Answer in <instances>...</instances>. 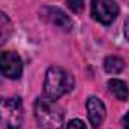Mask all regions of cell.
I'll return each instance as SVG.
<instances>
[{"label": "cell", "mask_w": 129, "mask_h": 129, "mask_svg": "<svg viewBox=\"0 0 129 129\" xmlns=\"http://www.w3.org/2000/svg\"><path fill=\"white\" fill-rule=\"evenodd\" d=\"M74 87V78L69 72L59 66L47 69L44 81V96L50 101H56Z\"/></svg>", "instance_id": "cell-1"}, {"label": "cell", "mask_w": 129, "mask_h": 129, "mask_svg": "<svg viewBox=\"0 0 129 129\" xmlns=\"http://www.w3.org/2000/svg\"><path fill=\"white\" fill-rule=\"evenodd\" d=\"M35 119L38 129H63V116L54 101L45 96L38 98L35 102Z\"/></svg>", "instance_id": "cell-2"}, {"label": "cell", "mask_w": 129, "mask_h": 129, "mask_svg": "<svg viewBox=\"0 0 129 129\" xmlns=\"http://www.w3.org/2000/svg\"><path fill=\"white\" fill-rule=\"evenodd\" d=\"M23 105L15 98H0V125L5 129H20L23 125Z\"/></svg>", "instance_id": "cell-3"}, {"label": "cell", "mask_w": 129, "mask_h": 129, "mask_svg": "<svg viewBox=\"0 0 129 129\" xmlns=\"http://www.w3.org/2000/svg\"><path fill=\"white\" fill-rule=\"evenodd\" d=\"M119 15L116 0H92V17L98 23L110 26Z\"/></svg>", "instance_id": "cell-4"}, {"label": "cell", "mask_w": 129, "mask_h": 129, "mask_svg": "<svg viewBox=\"0 0 129 129\" xmlns=\"http://www.w3.org/2000/svg\"><path fill=\"white\" fill-rule=\"evenodd\" d=\"M0 72L2 75L17 80L23 74V60L15 51H5L0 54Z\"/></svg>", "instance_id": "cell-5"}, {"label": "cell", "mask_w": 129, "mask_h": 129, "mask_svg": "<svg viewBox=\"0 0 129 129\" xmlns=\"http://www.w3.org/2000/svg\"><path fill=\"white\" fill-rule=\"evenodd\" d=\"M39 15L47 23H50V24L62 29V30H66V32H69L72 29V26H74L72 20L64 14L63 11L59 9V8H54V6H44L41 9Z\"/></svg>", "instance_id": "cell-6"}, {"label": "cell", "mask_w": 129, "mask_h": 129, "mask_svg": "<svg viewBox=\"0 0 129 129\" xmlns=\"http://www.w3.org/2000/svg\"><path fill=\"white\" fill-rule=\"evenodd\" d=\"M87 117H89V122L93 128H99L104 120H105V116H107V108L104 105V102L96 96H90L87 99Z\"/></svg>", "instance_id": "cell-7"}, {"label": "cell", "mask_w": 129, "mask_h": 129, "mask_svg": "<svg viewBox=\"0 0 129 129\" xmlns=\"http://www.w3.org/2000/svg\"><path fill=\"white\" fill-rule=\"evenodd\" d=\"M108 90L119 101H126L129 96V90L126 83H123L122 80H117V78H113V80L108 81Z\"/></svg>", "instance_id": "cell-8"}, {"label": "cell", "mask_w": 129, "mask_h": 129, "mask_svg": "<svg viewBox=\"0 0 129 129\" xmlns=\"http://www.w3.org/2000/svg\"><path fill=\"white\" fill-rule=\"evenodd\" d=\"M14 32V26L9 20V17L3 12H0V45L9 41L11 35Z\"/></svg>", "instance_id": "cell-9"}, {"label": "cell", "mask_w": 129, "mask_h": 129, "mask_svg": "<svg viewBox=\"0 0 129 129\" xmlns=\"http://www.w3.org/2000/svg\"><path fill=\"white\" fill-rule=\"evenodd\" d=\"M104 68H105V71H107L108 74H113V75H114V74H119V72L123 71L125 62H123L120 57H117V56H110V57L105 59Z\"/></svg>", "instance_id": "cell-10"}, {"label": "cell", "mask_w": 129, "mask_h": 129, "mask_svg": "<svg viewBox=\"0 0 129 129\" xmlns=\"http://www.w3.org/2000/svg\"><path fill=\"white\" fill-rule=\"evenodd\" d=\"M66 5L74 14H81L84 9V0H66Z\"/></svg>", "instance_id": "cell-11"}, {"label": "cell", "mask_w": 129, "mask_h": 129, "mask_svg": "<svg viewBox=\"0 0 129 129\" xmlns=\"http://www.w3.org/2000/svg\"><path fill=\"white\" fill-rule=\"evenodd\" d=\"M66 129H87V128H86V125H84L83 120H80V119H74V120H71V122L68 123Z\"/></svg>", "instance_id": "cell-12"}, {"label": "cell", "mask_w": 129, "mask_h": 129, "mask_svg": "<svg viewBox=\"0 0 129 129\" xmlns=\"http://www.w3.org/2000/svg\"><path fill=\"white\" fill-rule=\"evenodd\" d=\"M123 33H125L126 39L129 41V17L125 20V24H123Z\"/></svg>", "instance_id": "cell-13"}, {"label": "cell", "mask_w": 129, "mask_h": 129, "mask_svg": "<svg viewBox=\"0 0 129 129\" xmlns=\"http://www.w3.org/2000/svg\"><path fill=\"white\" fill-rule=\"evenodd\" d=\"M123 128L129 129V113L125 116V119H123Z\"/></svg>", "instance_id": "cell-14"}]
</instances>
